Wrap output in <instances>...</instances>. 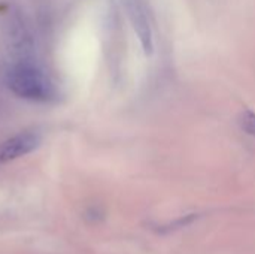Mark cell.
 I'll return each mask as SVG.
<instances>
[{
	"mask_svg": "<svg viewBox=\"0 0 255 254\" xmlns=\"http://www.w3.org/2000/svg\"><path fill=\"white\" fill-rule=\"evenodd\" d=\"M6 85L18 97L33 102H54L58 90L51 78L31 61H16L6 70Z\"/></svg>",
	"mask_w": 255,
	"mask_h": 254,
	"instance_id": "6da1fadb",
	"label": "cell"
},
{
	"mask_svg": "<svg viewBox=\"0 0 255 254\" xmlns=\"http://www.w3.org/2000/svg\"><path fill=\"white\" fill-rule=\"evenodd\" d=\"M128 18L131 21V25L142 43V48L146 54L152 52L154 42H152V27L149 19V12L145 0H124Z\"/></svg>",
	"mask_w": 255,
	"mask_h": 254,
	"instance_id": "7a4b0ae2",
	"label": "cell"
},
{
	"mask_svg": "<svg viewBox=\"0 0 255 254\" xmlns=\"http://www.w3.org/2000/svg\"><path fill=\"white\" fill-rule=\"evenodd\" d=\"M42 139L37 132H21L4 142L0 144V166L12 160H16L22 156L30 154L40 145Z\"/></svg>",
	"mask_w": 255,
	"mask_h": 254,
	"instance_id": "3957f363",
	"label": "cell"
},
{
	"mask_svg": "<svg viewBox=\"0 0 255 254\" xmlns=\"http://www.w3.org/2000/svg\"><path fill=\"white\" fill-rule=\"evenodd\" d=\"M239 124L247 133L255 136V112H253V111L242 112L239 117Z\"/></svg>",
	"mask_w": 255,
	"mask_h": 254,
	"instance_id": "277c9868",
	"label": "cell"
}]
</instances>
